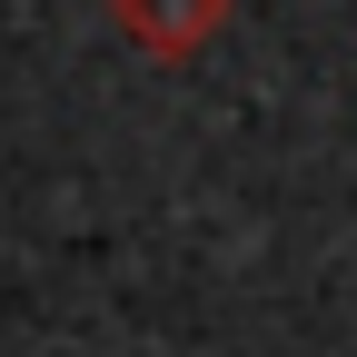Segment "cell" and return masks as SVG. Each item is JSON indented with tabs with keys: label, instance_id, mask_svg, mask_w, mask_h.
Wrapping results in <instances>:
<instances>
[{
	"label": "cell",
	"instance_id": "1",
	"mask_svg": "<svg viewBox=\"0 0 357 357\" xmlns=\"http://www.w3.org/2000/svg\"><path fill=\"white\" fill-rule=\"evenodd\" d=\"M109 20L149 60H199L218 40V20H229V0H109Z\"/></svg>",
	"mask_w": 357,
	"mask_h": 357
}]
</instances>
